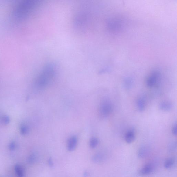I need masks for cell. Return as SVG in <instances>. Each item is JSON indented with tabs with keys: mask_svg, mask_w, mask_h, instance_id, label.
Segmentation results:
<instances>
[{
	"mask_svg": "<svg viewBox=\"0 0 177 177\" xmlns=\"http://www.w3.org/2000/svg\"><path fill=\"white\" fill-rule=\"evenodd\" d=\"M48 163L49 165L51 167H52L53 166L54 164H53V161H52V160L51 158H49L48 159Z\"/></svg>",
	"mask_w": 177,
	"mask_h": 177,
	"instance_id": "cell-18",
	"label": "cell"
},
{
	"mask_svg": "<svg viewBox=\"0 0 177 177\" xmlns=\"http://www.w3.org/2000/svg\"><path fill=\"white\" fill-rule=\"evenodd\" d=\"M154 167L151 164H148L142 168L139 171V174L141 176L149 175L152 172Z\"/></svg>",
	"mask_w": 177,
	"mask_h": 177,
	"instance_id": "cell-6",
	"label": "cell"
},
{
	"mask_svg": "<svg viewBox=\"0 0 177 177\" xmlns=\"http://www.w3.org/2000/svg\"><path fill=\"white\" fill-rule=\"evenodd\" d=\"M172 132L174 135L176 136L177 134V126L176 124H174L172 128Z\"/></svg>",
	"mask_w": 177,
	"mask_h": 177,
	"instance_id": "cell-16",
	"label": "cell"
},
{
	"mask_svg": "<svg viewBox=\"0 0 177 177\" xmlns=\"http://www.w3.org/2000/svg\"><path fill=\"white\" fill-rule=\"evenodd\" d=\"M137 105L139 111L143 112L145 109V101L143 98H140L137 101Z\"/></svg>",
	"mask_w": 177,
	"mask_h": 177,
	"instance_id": "cell-11",
	"label": "cell"
},
{
	"mask_svg": "<svg viewBox=\"0 0 177 177\" xmlns=\"http://www.w3.org/2000/svg\"><path fill=\"white\" fill-rule=\"evenodd\" d=\"M98 139L95 138H91L89 142L90 146L92 148H95L98 145Z\"/></svg>",
	"mask_w": 177,
	"mask_h": 177,
	"instance_id": "cell-14",
	"label": "cell"
},
{
	"mask_svg": "<svg viewBox=\"0 0 177 177\" xmlns=\"http://www.w3.org/2000/svg\"><path fill=\"white\" fill-rule=\"evenodd\" d=\"M78 140L76 136H73L68 139L67 143V148L70 151H73L75 149Z\"/></svg>",
	"mask_w": 177,
	"mask_h": 177,
	"instance_id": "cell-5",
	"label": "cell"
},
{
	"mask_svg": "<svg viewBox=\"0 0 177 177\" xmlns=\"http://www.w3.org/2000/svg\"><path fill=\"white\" fill-rule=\"evenodd\" d=\"M36 157L34 155H32L29 158V161L30 163H33L36 161Z\"/></svg>",
	"mask_w": 177,
	"mask_h": 177,
	"instance_id": "cell-17",
	"label": "cell"
},
{
	"mask_svg": "<svg viewBox=\"0 0 177 177\" xmlns=\"http://www.w3.org/2000/svg\"><path fill=\"white\" fill-rule=\"evenodd\" d=\"M113 111V106L110 101L105 99L102 101L99 107L98 115L102 119L108 117Z\"/></svg>",
	"mask_w": 177,
	"mask_h": 177,
	"instance_id": "cell-3",
	"label": "cell"
},
{
	"mask_svg": "<svg viewBox=\"0 0 177 177\" xmlns=\"http://www.w3.org/2000/svg\"><path fill=\"white\" fill-rule=\"evenodd\" d=\"M103 158V154L100 153L95 154L92 158L93 161L96 163H99L102 161Z\"/></svg>",
	"mask_w": 177,
	"mask_h": 177,
	"instance_id": "cell-13",
	"label": "cell"
},
{
	"mask_svg": "<svg viewBox=\"0 0 177 177\" xmlns=\"http://www.w3.org/2000/svg\"><path fill=\"white\" fill-rule=\"evenodd\" d=\"M159 108L161 110L164 111H171L173 107V104L168 101L162 102L159 104Z\"/></svg>",
	"mask_w": 177,
	"mask_h": 177,
	"instance_id": "cell-8",
	"label": "cell"
},
{
	"mask_svg": "<svg viewBox=\"0 0 177 177\" xmlns=\"http://www.w3.org/2000/svg\"><path fill=\"white\" fill-rule=\"evenodd\" d=\"M125 139L127 143L131 144L133 143L135 139L134 131L133 129H131L127 132L126 134Z\"/></svg>",
	"mask_w": 177,
	"mask_h": 177,
	"instance_id": "cell-7",
	"label": "cell"
},
{
	"mask_svg": "<svg viewBox=\"0 0 177 177\" xmlns=\"http://www.w3.org/2000/svg\"><path fill=\"white\" fill-rule=\"evenodd\" d=\"M56 64L48 63L44 67L37 80V85L41 89H45L53 80L56 72Z\"/></svg>",
	"mask_w": 177,
	"mask_h": 177,
	"instance_id": "cell-1",
	"label": "cell"
},
{
	"mask_svg": "<svg viewBox=\"0 0 177 177\" xmlns=\"http://www.w3.org/2000/svg\"><path fill=\"white\" fill-rule=\"evenodd\" d=\"M174 160L173 158H169L164 163V166L166 169L170 168L172 167L174 164Z\"/></svg>",
	"mask_w": 177,
	"mask_h": 177,
	"instance_id": "cell-12",
	"label": "cell"
},
{
	"mask_svg": "<svg viewBox=\"0 0 177 177\" xmlns=\"http://www.w3.org/2000/svg\"><path fill=\"white\" fill-rule=\"evenodd\" d=\"M134 81L133 79L131 78H127L124 80V87L125 89L129 90L133 87Z\"/></svg>",
	"mask_w": 177,
	"mask_h": 177,
	"instance_id": "cell-10",
	"label": "cell"
},
{
	"mask_svg": "<svg viewBox=\"0 0 177 177\" xmlns=\"http://www.w3.org/2000/svg\"><path fill=\"white\" fill-rule=\"evenodd\" d=\"M36 4L34 2L32 1H26L22 2L14 10L13 17L16 19H23L28 15L30 12L33 11Z\"/></svg>",
	"mask_w": 177,
	"mask_h": 177,
	"instance_id": "cell-2",
	"label": "cell"
},
{
	"mask_svg": "<svg viewBox=\"0 0 177 177\" xmlns=\"http://www.w3.org/2000/svg\"><path fill=\"white\" fill-rule=\"evenodd\" d=\"M15 171L18 177H23L24 174L22 168L19 165H17L15 167Z\"/></svg>",
	"mask_w": 177,
	"mask_h": 177,
	"instance_id": "cell-15",
	"label": "cell"
},
{
	"mask_svg": "<svg viewBox=\"0 0 177 177\" xmlns=\"http://www.w3.org/2000/svg\"><path fill=\"white\" fill-rule=\"evenodd\" d=\"M149 153V149L146 146H143L139 149L138 152V156L139 158H144L148 155Z\"/></svg>",
	"mask_w": 177,
	"mask_h": 177,
	"instance_id": "cell-9",
	"label": "cell"
},
{
	"mask_svg": "<svg viewBox=\"0 0 177 177\" xmlns=\"http://www.w3.org/2000/svg\"><path fill=\"white\" fill-rule=\"evenodd\" d=\"M159 78V74L157 72H154L146 80V84L147 86L150 88L155 86L158 83Z\"/></svg>",
	"mask_w": 177,
	"mask_h": 177,
	"instance_id": "cell-4",
	"label": "cell"
}]
</instances>
